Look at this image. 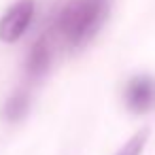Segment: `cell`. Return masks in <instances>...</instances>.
Here are the masks:
<instances>
[{
    "instance_id": "obj_4",
    "label": "cell",
    "mask_w": 155,
    "mask_h": 155,
    "mask_svg": "<svg viewBox=\"0 0 155 155\" xmlns=\"http://www.w3.org/2000/svg\"><path fill=\"white\" fill-rule=\"evenodd\" d=\"M53 62V45L49 41V36H41L34 41V45L28 51L26 58V72L30 79H41L49 72Z\"/></svg>"
},
{
    "instance_id": "obj_2",
    "label": "cell",
    "mask_w": 155,
    "mask_h": 155,
    "mask_svg": "<svg viewBox=\"0 0 155 155\" xmlns=\"http://www.w3.org/2000/svg\"><path fill=\"white\" fill-rule=\"evenodd\" d=\"M34 19V0H17L0 17V41L17 43Z\"/></svg>"
},
{
    "instance_id": "obj_3",
    "label": "cell",
    "mask_w": 155,
    "mask_h": 155,
    "mask_svg": "<svg viewBox=\"0 0 155 155\" xmlns=\"http://www.w3.org/2000/svg\"><path fill=\"white\" fill-rule=\"evenodd\" d=\"M123 100L130 113L144 115L155 108V79L149 74H136L123 89Z\"/></svg>"
},
{
    "instance_id": "obj_1",
    "label": "cell",
    "mask_w": 155,
    "mask_h": 155,
    "mask_svg": "<svg viewBox=\"0 0 155 155\" xmlns=\"http://www.w3.org/2000/svg\"><path fill=\"white\" fill-rule=\"evenodd\" d=\"M113 0H68L55 17V34L70 49L85 47L108 19Z\"/></svg>"
},
{
    "instance_id": "obj_6",
    "label": "cell",
    "mask_w": 155,
    "mask_h": 155,
    "mask_svg": "<svg viewBox=\"0 0 155 155\" xmlns=\"http://www.w3.org/2000/svg\"><path fill=\"white\" fill-rule=\"evenodd\" d=\"M149 134H151L149 127L138 130L136 134H132V136L127 138V142H123V147H121L115 155H142V151H144V147H147V142H149Z\"/></svg>"
},
{
    "instance_id": "obj_5",
    "label": "cell",
    "mask_w": 155,
    "mask_h": 155,
    "mask_svg": "<svg viewBox=\"0 0 155 155\" xmlns=\"http://www.w3.org/2000/svg\"><path fill=\"white\" fill-rule=\"evenodd\" d=\"M28 113H30V96L24 89L13 91L2 106V119L9 123H19L21 119H26Z\"/></svg>"
}]
</instances>
